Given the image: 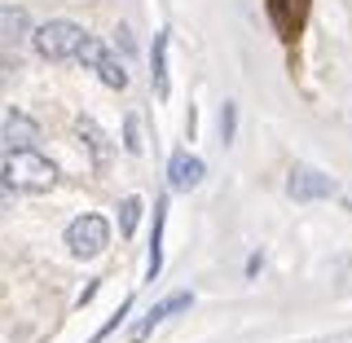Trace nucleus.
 I'll return each instance as SVG.
<instances>
[{"instance_id":"nucleus-14","label":"nucleus","mask_w":352,"mask_h":343,"mask_svg":"<svg viewBox=\"0 0 352 343\" xmlns=\"http://www.w3.org/2000/svg\"><path fill=\"white\" fill-rule=\"evenodd\" d=\"M124 150L128 154H141V119L137 115L124 119Z\"/></svg>"},{"instance_id":"nucleus-7","label":"nucleus","mask_w":352,"mask_h":343,"mask_svg":"<svg viewBox=\"0 0 352 343\" xmlns=\"http://www.w3.org/2000/svg\"><path fill=\"white\" fill-rule=\"evenodd\" d=\"M31 36H36V27H31L27 9H18V5H5V9H0V49H5V53H18Z\"/></svg>"},{"instance_id":"nucleus-15","label":"nucleus","mask_w":352,"mask_h":343,"mask_svg":"<svg viewBox=\"0 0 352 343\" xmlns=\"http://www.w3.org/2000/svg\"><path fill=\"white\" fill-rule=\"evenodd\" d=\"M234 128H238V106L225 102V106H220V137L234 141Z\"/></svg>"},{"instance_id":"nucleus-6","label":"nucleus","mask_w":352,"mask_h":343,"mask_svg":"<svg viewBox=\"0 0 352 343\" xmlns=\"http://www.w3.org/2000/svg\"><path fill=\"white\" fill-rule=\"evenodd\" d=\"M0 141H5V154H14V150H36L40 124H36L31 115H22V110H9L5 124H0Z\"/></svg>"},{"instance_id":"nucleus-16","label":"nucleus","mask_w":352,"mask_h":343,"mask_svg":"<svg viewBox=\"0 0 352 343\" xmlns=\"http://www.w3.org/2000/svg\"><path fill=\"white\" fill-rule=\"evenodd\" d=\"M9 207V185H0V212Z\"/></svg>"},{"instance_id":"nucleus-1","label":"nucleus","mask_w":352,"mask_h":343,"mask_svg":"<svg viewBox=\"0 0 352 343\" xmlns=\"http://www.w3.org/2000/svg\"><path fill=\"white\" fill-rule=\"evenodd\" d=\"M58 181V168L44 159L40 150H14L5 154V185L18 194H44Z\"/></svg>"},{"instance_id":"nucleus-12","label":"nucleus","mask_w":352,"mask_h":343,"mask_svg":"<svg viewBox=\"0 0 352 343\" xmlns=\"http://www.w3.org/2000/svg\"><path fill=\"white\" fill-rule=\"evenodd\" d=\"M75 128H80V137L88 141V150L97 154V163H102V159H110V141H106V132L97 128L93 119H88V115H80V119H75Z\"/></svg>"},{"instance_id":"nucleus-4","label":"nucleus","mask_w":352,"mask_h":343,"mask_svg":"<svg viewBox=\"0 0 352 343\" xmlns=\"http://www.w3.org/2000/svg\"><path fill=\"white\" fill-rule=\"evenodd\" d=\"M75 62H84V66H93L97 75H102V84H110V88H119L124 93L128 88V66L115 58V53L106 49L97 36H84V44H80V53H75Z\"/></svg>"},{"instance_id":"nucleus-8","label":"nucleus","mask_w":352,"mask_h":343,"mask_svg":"<svg viewBox=\"0 0 352 343\" xmlns=\"http://www.w3.org/2000/svg\"><path fill=\"white\" fill-rule=\"evenodd\" d=\"M190 304H194V295H190V291H176V295H168V300H163V304H154L150 313L141 317L137 326H132V339H137V343H141V339H150V335H154V326H163L168 317H176L181 308H190Z\"/></svg>"},{"instance_id":"nucleus-2","label":"nucleus","mask_w":352,"mask_h":343,"mask_svg":"<svg viewBox=\"0 0 352 343\" xmlns=\"http://www.w3.org/2000/svg\"><path fill=\"white\" fill-rule=\"evenodd\" d=\"M84 36H88L84 27H75V22H66V18H53V22H44V27H36L31 44H36L40 58H49V62H66V58H75V53H80Z\"/></svg>"},{"instance_id":"nucleus-11","label":"nucleus","mask_w":352,"mask_h":343,"mask_svg":"<svg viewBox=\"0 0 352 343\" xmlns=\"http://www.w3.org/2000/svg\"><path fill=\"white\" fill-rule=\"evenodd\" d=\"M150 80H154V93H159V97H168V31H159V36H154Z\"/></svg>"},{"instance_id":"nucleus-9","label":"nucleus","mask_w":352,"mask_h":343,"mask_svg":"<svg viewBox=\"0 0 352 343\" xmlns=\"http://www.w3.org/2000/svg\"><path fill=\"white\" fill-rule=\"evenodd\" d=\"M203 159H198V154H172V163H168V185L176 194H190V190H198V185H203Z\"/></svg>"},{"instance_id":"nucleus-3","label":"nucleus","mask_w":352,"mask_h":343,"mask_svg":"<svg viewBox=\"0 0 352 343\" xmlns=\"http://www.w3.org/2000/svg\"><path fill=\"white\" fill-rule=\"evenodd\" d=\"M106 247H110V225L97 212L75 216L71 225H66V251H71L75 260H97Z\"/></svg>"},{"instance_id":"nucleus-13","label":"nucleus","mask_w":352,"mask_h":343,"mask_svg":"<svg viewBox=\"0 0 352 343\" xmlns=\"http://www.w3.org/2000/svg\"><path fill=\"white\" fill-rule=\"evenodd\" d=\"M137 220H141V198L128 194L124 203H119V238H132V234H137Z\"/></svg>"},{"instance_id":"nucleus-10","label":"nucleus","mask_w":352,"mask_h":343,"mask_svg":"<svg viewBox=\"0 0 352 343\" xmlns=\"http://www.w3.org/2000/svg\"><path fill=\"white\" fill-rule=\"evenodd\" d=\"M163 220H168V198L154 203V234H150V256H146V282L163 273Z\"/></svg>"},{"instance_id":"nucleus-5","label":"nucleus","mask_w":352,"mask_h":343,"mask_svg":"<svg viewBox=\"0 0 352 343\" xmlns=\"http://www.w3.org/2000/svg\"><path fill=\"white\" fill-rule=\"evenodd\" d=\"M286 194H291L295 203H317V198H330V194H335V181H330L326 172L295 168L291 176H286Z\"/></svg>"}]
</instances>
